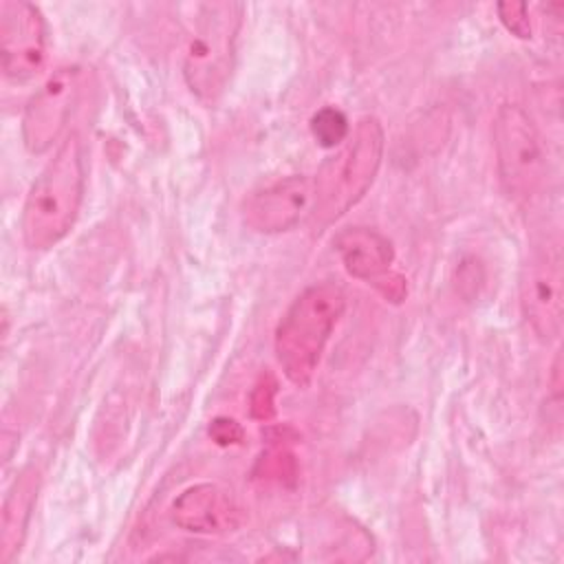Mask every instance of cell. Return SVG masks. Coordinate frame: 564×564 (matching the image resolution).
<instances>
[{
	"mask_svg": "<svg viewBox=\"0 0 564 564\" xmlns=\"http://www.w3.org/2000/svg\"><path fill=\"white\" fill-rule=\"evenodd\" d=\"M313 209V181L286 176L256 189L242 205L245 223L260 234H280L295 227Z\"/></svg>",
	"mask_w": 564,
	"mask_h": 564,
	"instance_id": "10",
	"label": "cell"
},
{
	"mask_svg": "<svg viewBox=\"0 0 564 564\" xmlns=\"http://www.w3.org/2000/svg\"><path fill=\"white\" fill-rule=\"evenodd\" d=\"M335 251L344 269L357 278L372 282L386 297L399 302L405 295V280L390 271L394 262L392 242L370 227H346L335 236Z\"/></svg>",
	"mask_w": 564,
	"mask_h": 564,
	"instance_id": "9",
	"label": "cell"
},
{
	"mask_svg": "<svg viewBox=\"0 0 564 564\" xmlns=\"http://www.w3.org/2000/svg\"><path fill=\"white\" fill-rule=\"evenodd\" d=\"M40 474L35 467L24 469L11 485L2 507V531H0V562H11L26 538L33 505L37 498Z\"/></svg>",
	"mask_w": 564,
	"mask_h": 564,
	"instance_id": "12",
	"label": "cell"
},
{
	"mask_svg": "<svg viewBox=\"0 0 564 564\" xmlns=\"http://www.w3.org/2000/svg\"><path fill=\"white\" fill-rule=\"evenodd\" d=\"M518 291L522 315L538 339H555L564 317V269L557 242L531 251L522 264Z\"/></svg>",
	"mask_w": 564,
	"mask_h": 564,
	"instance_id": "6",
	"label": "cell"
},
{
	"mask_svg": "<svg viewBox=\"0 0 564 564\" xmlns=\"http://www.w3.org/2000/svg\"><path fill=\"white\" fill-rule=\"evenodd\" d=\"M46 26L37 7L22 0L0 2L2 70L13 82L31 79L44 64Z\"/></svg>",
	"mask_w": 564,
	"mask_h": 564,
	"instance_id": "7",
	"label": "cell"
},
{
	"mask_svg": "<svg viewBox=\"0 0 564 564\" xmlns=\"http://www.w3.org/2000/svg\"><path fill=\"white\" fill-rule=\"evenodd\" d=\"M498 178L509 198L531 203L546 181V154L533 119L518 104H502L494 117Z\"/></svg>",
	"mask_w": 564,
	"mask_h": 564,
	"instance_id": "5",
	"label": "cell"
},
{
	"mask_svg": "<svg viewBox=\"0 0 564 564\" xmlns=\"http://www.w3.org/2000/svg\"><path fill=\"white\" fill-rule=\"evenodd\" d=\"M311 132L322 148H335L348 139L350 126L341 110L326 106L313 115Z\"/></svg>",
	"mask_w": 564,
	"mask_h": 564,
	"instance_id": "13",
	"label": "cell"
},
{
	"mask_svg": "<svg viewBox=\"0 0 564 564\" xmlns=\"http://www.w3.org/2000/svg\"><path fill=\"white\" fill-rule=\"evenodd\" d=\"M212 434H214V438H216L218 443H234V441H240L242 430H240V425H238L236 421H231V419H218V421H214V425H212Z\"/></svg>",
	"mask_w": 564,
	"mask_h": 564,
	"instance_id": "16",
	"label": "cell"
},
{
	"mask_svg": "<svg viewBox=\"0 0 564 564\" xmlns=\"http://www.w3.org/2000/svg\"><path fill=\"white\" fill-rule=\"evenodd\" d=\"M240 24V2H205L198 7L194 33L185 51L183 77L203 104H214L231 79Z\"/></svg>",
	"mask_w": 564,
	"mask_h": 564,
	"instance_id": "4",
	"label": "cell"
},
{
	"mask_svg": "<svg viewBox=\"0 0 564 564\" xmlns=\"http://www.w3.org/2000/svg\"><path fill=\"white\" fill-rule=\"evenodd\" d=\"M79 97L77 68H57L29 99L22 115V141L29 152L42 154L62 134Z\"/></svg>",
	"mask_w": 564,
	"mask_h": 564,
	"instance_id": "8",
	"label": "cell"
},
{
	"mask_svg": "<svg viewBox=\"0 0 564 564\" xmlns=\"http://www.w3.org/2000/svg\"><path fill=\"white\" fill-rule=\"evenodd\" d=\"M498 15L509 33H513L516 37H522V40L531 37V20H529L524 2H500Z\"/></svg>",
	"mask_w": 564,
	"mask_h": 564,
	"instance_id": "14",
	"label": "cell"
},
{
	"mask_svg": "<svg viewBox=\"0 0 564 564\" xmlns=\"http://www.w3.org/2000/svg\"><path fill=\"white\" fill-rule=\"evenodd\" d=\"M172 522L192 533L223 535L242 524V509L231 491L214 482H200L176 496Z\"/></svg>",
	"mask_w": 564,
	"mask_h": 564,
	"instance_id": "11",
	"label": "cell"
},
{
	"mask_svg": "<svg viewBox=\"0 0 564 564\" xmlns=\"http://www.w3.org/2000/svg\"><path fill=\"white\" fill-rule=\"evenodd\" d=\"M383 128L375 117H364L339 152L324 161L313 181L311 223L317 231L330 227L355 207L381 167Z\"/></svg>",
	"mask_w": 564,
	"mask_h": 564,
	"instance_id": "3",
	"label": "cell"
},
{
	"mask_svg": "<svg viewBox=\"0 0 564 564\" xmlns=\"http://www.w3.org/2000/svg\"><path fill=\"white\" fill-rule=\"evenodd\" d=\"M346 311V293L335 282L306 286L284 311L275 328V357L284 377L306 388L322 361L324 348Z\"/></svg>",
	"mask_w": 564,
	"mask_h": 564,
	"instance_id": "2",
	"label": "cell"
},
{
	"mask_svg": "<svg viewBox=\"0 0 564 564\" xmlns=\"http://www.w3.org/2000/svg\"><path fill=\"white\" fill-rule=\"evenodd\" d=\"M84 178V145L70 132L26 194L20 231L29 249H51L70 231L82 207Z\"/></svg>",
	"mask_w": 564,
	"mask_h": 564,
	"instance_id": "1",
	"label": "cell"
},
{
	"mask_svg": "<svg viewBox=\"0 0 564 564\" xmlns=\"http://www.w3.org/2000/svg\"><path fill=\"white\" fill-rule=\"evenodd\" d=\"M273 394H275V381L258 383L251 397V412L258 419H269L273 414Z\"/></svg>",
	"mask_w": 564,
	"mask_h": 564,
	"instance_id": "15",
	"label": "cell"
}]
</instances>
